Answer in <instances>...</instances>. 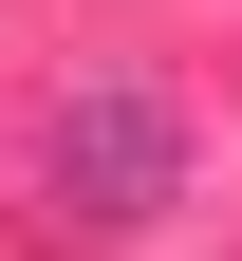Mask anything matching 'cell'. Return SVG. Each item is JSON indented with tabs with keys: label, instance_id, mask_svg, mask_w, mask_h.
Here are the masks:
<instances>
[{
	"label": "cell",
	"instance_id": "6da1fadb",
	"mask_svg": "<svg viewBox=\"0 0 242 261\" xmlns=\"http://www.w3.org/2000/svg\"><path fill=\"white\" fill-rule=\"evenodd\" d=\"M186 168H205V130H186V93H149V75H93V93L38 112V224H56V243H130V224H168Z\"/></svg>",
	"mask_w": 242,
	"mask_h": 261
}]
</instances>
